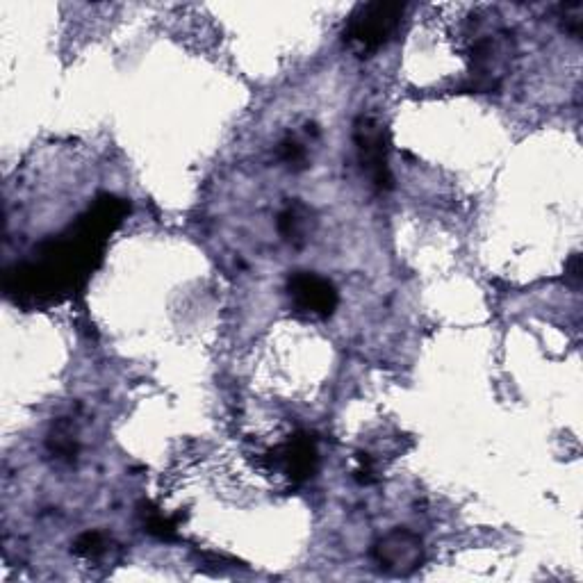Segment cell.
<instances>
[{
    "label": "cell",
    "mask_w": 583,
    "mask_h": 583,
    "mask_svg": "<svg viewBox=\"0 0 583 583\" xmlns=\"http://www.w3.org/2000/svg\"><path fill=\"white\" fill-rule=\"evenodd\" d=\"M278 228H281L285 240L303 242L310 228L308 210L301 208V205H292V208H287L281 215V219H278Z\"/></svg>",
    "instance_id": "cell-6"
},
{
    "label": "cell",
    "mask_w": 583,
    "mask_h": 583,
    "mask_svg": "<svg viewBox=\"0 0 583 583\" xmlns=\"http://www.w3.org/2000/svg\"><path fill=\"white\" fill-rule=\"evenodd\" d=\"M269 461L274 463V470L278 474H283L287 481L301 483L312 476V472L317 470V449L315 442H312L308 435H294L283 445H278L272 454H269Z\"/></svg>",
    "instance_id": "cell-5"
},
{
    "label": "cell",
    "mask_w": 583,
    "mask_h": 583,
    "mask_svg": "<svg viewBox=\"0 0 583 583\" xmlns=\"http://www.w3.org/2000/svg\"><path fill=\"white\" fill-rule=\"evenodd\" d=\"M406 5L401 3H367L356 7L344 28V41L353 53L369 57L379 51L397 32Z\"/></svg>",
    "instance_id": "cell-1"
},
{
    "label": "cell",
    "mask_w": 583,
    "mask_h": 583,
    "mask_svg": "<svg viewBox=\"0 0 583 583\" xmlns=\"http://www.w3.org/2000/svg\"><path fill=\"white\" fill-rule=\"evenodd\" d=\"M353 139H356L360 167H363L376 190L388 192L392 187V174L383 126L372 117H360L356 121V128H353Z\"/></svg>",
    "instance_id": "cell-2"
},
{
    "label": "cell",
    "mask_w": 583,
    "mask_h": 583,
    "mask_svg": "<svg viewBox=\"0 0 583 583\" xmlns=\"http://www.w3.org/2000/svg\"><path fill=\"white\" fill-rule=\"evenodd\" d=\"M73 552H76L78 556L82 558H98V556H103L105 552H108V543H105V538L101 536V533H92V531H87V533H82V536L76 540V547H73Z\"/></svg>",
    "instance_id": "cell-8"
},
{
    "label": "cell",
    "mask_w": 583,
    "mask_h": 583,
    "mask_svg": "<svg viewBox=\"0 0 583 583\" xmlns=\"http://www.w3.org/2000/svg\"><path fill=\"white\" fill-rule=\"evenodd\" d=\"M290 299L297 312L312 319H324L338 306V292L317 274H297L290 278Z\"/></svg>",
    "instance_id": "cell-4"
},
{
    "label": "cell",
    "mask_w": 583,
    "mask_h": 583,
    "mask_svg": "<svg viewBox=\"0 0 583 583\" xmlns=\"http://www.w3.org/2000/svg\"><path fill=\"white\" fill-rule=\"evenodd\" d=\"M281 158L285 164H290V167L292 164H303L306 162V149L297 142H285L281 146Z\"/></svg>",
    "instance_id": "cell-9"
},
{
    "label": "cell",
    "mask_w": 583,
    "mask_h": 583,
    "mask_svg": "<svg viewBox=\"0 0 583 583\" xmlns=\"http://www.w3.org/2000/svg\"><path fill=\"white\" fill-rule=\"evenodd\" d=\"M565 19H568V30L572 35L581 32V3H572L565 7Z\"/></svg>",
    "instance_id": "cell-10"
},
{
    "label": "cell",
    "mask_w": 583,
    "mask_h": 583,
    "mask_svg": "<svg viewBox=\"0 0 583 583\" xmlns=\"http://www.w3.org/2000/svg\"><path fill=\"white\" fill-rule=\"evenodd\" d=\"M48 445H51L53 454H57L60 458H73V454L78 451V442H76V435H73L71 424L62 422L60 426H55Z\"/></svg>",
    "instance_id": "cell-7"
},
{
    "label": "cell",
    "mask_w": 583,
    "mask_h": 583,
    "mask_svg": "<svg viewBox=\"0 0 583 583\" xmlns=\"http://www.w3.org/2000/svg\"><path fill=\"white\" fill-rule=\"evenodd\" d=\"M424 558V547L420 536H415L408 529H397L383 536L374 545V561L381 570L394 577H406V574L420 568Z\"/></svg>",
    "instance_id": "cell-3"
}]
</instances>
